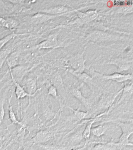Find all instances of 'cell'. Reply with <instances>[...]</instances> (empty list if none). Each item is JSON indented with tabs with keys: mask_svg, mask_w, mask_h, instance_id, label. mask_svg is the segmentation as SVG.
Masks as SVG:
<instances>
[{
	"mask_svg": "<svg viewBox=\"0 0 133 150\" xmlns=\"http://www.w3.org/2000/svg\"><path fill=\"white\" fill-rule=\"evenodd\" d=\"M70 9L65 6H58L39 11L38 12L45 13L52 15H57L58 14L66 13L69 11Z\"/></svg>",
	"mask_w": 133,
	"mask_h": 150,
	"instance_id": "30bf717a",
	"label": "cell"
},
{
	"mask_svg": "<svg viewBox=\"0 0 133 150\" xmlns=\"http://www.w3.org/2000/svg\"><path fill=\"white\" fill-rule=\"evenodd\" d=\"M119 146L117 143L109 142L107 144H96L92 150H115Z\"/></svg>",
	"mask_w": 133,
	"mask_h": 150,
	"instance_id": "ac0fdd59",
	"label": "cell"
},
{
	"mask_svg": "<svg viewBox=\"0 0 133 150\" xmlns=\"http://www.w3.org/2000/svg\"><path fill=\"white\" fill-rule=\"evenodd\" d=\"M21 35H18L15 34L14 33H12L9 34L5 37L0 39V50H2L8 42L13 40L16 36Z\"/></svg>",
	"mask_w": 133,
	"mask_h": 150,
	"instance_id": "44dd1931",
	"label": "cell"
},
{
	"mask_svg": "<svg viewBox=\"0 0 133 150\" xmlns=\"http://www.w3.org/2000/svg\"><path fill=\"white\" fill-rule=\"evenodd\" d=\"M78 87H72L71 88V94L73 97L78 100L87 109V110L90 108L91 107V102L92 97H90L89 98H86L84 97L80 90V88L82 86Z\"/></svg>",
	"mask_w": 133,
	"mask_h": 150,
	"instance_id": "7a4b0ae2",
	"label": "cell"
},
{
	"mask_svg": "<svg viewBox=\"0 0 133 150\" xmlns=\"http://www.w3.org/2000/svg\"><path fill=\"white\" fill-rule=\"evenodd\" d=\"M113 122L115 123L121 128L122 133L126 134L131 135L133 133L132 122L125 123L122 122L114 121Z\"/></svg>",
	"mask_w": 133,
	"mask_h": 150,
	"instance_id": "2e32d148",
	"label": "cell"
},
{
	"mask_svg": "<svg viewBox=\"0 0 133 150\" xmlns=\"http://www.w3.org/2000/svg\"><path fill=\"white\" fill-rule=\"evenodd\" d=\"M8 89L6 90L3 96V98H2L0 103V124H1L2 122L4 120V115H5V111L4 107V102H5L6 97L7 93L8 91Z\"/></svg>",
	"mask_w": 133,
	"mask_h": 150,
	"instance_id": "cb8c5ba5",
	"label": "cell"
},
{
	"mask_svg": "<svg viewBox=\"0 0 133 150\" xmlns=\"http://www.w3.org/2000/svg\"><path fill=\"white\" fill-rule=\"evenodd\" d=\"M70 72L77 77L78 79L80 80L81 81L87 84L93 91V86H94V84L93 81V77H91L85 73H76L73 72V71H70Z\"/></svg>",
	"mask_w": 133,
	"mask_h": 150,
	"instance_id": "8fae6325",
	"label": "cell"
},
{
	"mask_svg": "<svg viewBox=\"0 0 133 150\" xmlns=\"http://www.w3.org/2000/svg\"><path fill=\"white\" fill-rule=\"evenodd\" d=\"M7 22L8 29H16L18 26L19 22L18 20L12 17L6 18Z\"/></svg>",
	"mask_w": 133,
	"mask_h": 150,
	"instance_id": "d4e9b609",
	"label": "cell"
},
{
	"mask_svg": "<svg viewBox=\"0 0 133 150\" xmlns=\"http://www.w3.org/2000/svg\"><path fill=\"white\" fill-rule=\"evenodd\" d=\"M49 96H51L53 98L59 100L58 91H57L56 88L54 86L51 85L49 87L48 89L47 98H48Z\"/></svg>",
	"mask_w": 133,
	"mask_h": 150,
	"instance_id": "484cf974",
	"label": "cell"
},
{
	"mask_svg": "<svg viewBox=\"0 0 133 150\" xmlns=\"http://www.w3.org/2000/svg\"><path fill=\"white\" fill-rule=\"evenodd\" d=\"M55 47L52 43L46 39L40 42L38 44L34 46L35 48L38 50L41 49H50V48H54Z\"/></svg>",
	"mask_w": 133,
	"mask_h": 150,
	"instance_id": "603a6c76",
	"label": "cell"
},
{
	"mask_svg": "<svg viewBox=\"0 0 133 150\" xmlns=\"http://www.w3.org/2000/svg\"><path fill=\"white\" fill-rule=\"evenodd\" d=\"M57 15H52L45 13L38 12L32 15L30 20V22L34 25H39L54 18Z\"/></svg>",
	"mask_w": 133,
	"mask_h": 150,
	"instance_id": "52a82bcc",
	"label": "cell"
},
{
	"mask_svg": "<svg viewBox=\"0 0 133 150\" xmlns=\"http://www.w3.org/2000/svg\"><path fill=\"white\" fill-rule=\"evenodd\" d=\"M132 82L129 84H125L123 89H122V93L120 99L118 101L117 105L121 104L124 101H127L129 97L132 95L133 93V83Z\"/></svg>",
	"mask_w": 133,
	"mask_h": 150,
	"instance_id": "7c38bea8",
	"label": "cell"
},
{
	"mask_svg": "<svg viewBox=\"0 0 133 150\" xmlns=\"http://www.w3.org/2000/svg\"><path fill=\"white\" fill-rule=\"evenodd\" d=\"M11 76V81L15 86V93L17 97V107H18L20 99L25 98L26 97H34L36 94L30 95L28 93L23 86H22L18 82H17L13 76Z\"/></svg>",
	"mask_w": 133,
	"mask_h": 150,
	"instance_id": "8992f818",
	"label": "cell"
},
{
	"mask_svg": "<svg viewBox=\"0 0 133 150\" xmlns=\"http://www.w3.org/2000/svg\"><path fill=\"white\" fill-rule=\"evenodd\" d=\"M85 125H82L79 128L76 132L71 136L69 140V143L72 145H76L80 143L84 139L83 137V132L85 127Z\"/></svg>",
	"mask_w": 133,
	"mask_h": 150,
	"instance_id": "5bb4252c",
	"label": "cell"
},
{
	"mask_svg": "<svg viewBox=\"0 0 133 150\" xmlns=\"http://www.w3.org/2000/svg\"><path fill=\"white\" fill-rule=\"evenodd\" d=\"M97 118H96L93 120H91L87 123V125H86L85 126L83 132V137L84 139L85 140H87L89 139L90 137L91 129L92 125L94 122L97 121Z\"/></svg>",
	"mask_w": 133,
	"mask_h": 150,
	"instance_id": "ffe728a7",
	"label": "cell"
},
{
	"mask_svg": "<svg viewBox=\"0 0 133 150\" xmlns=\"http://www.w3.org/2000/svg\"><path fill=\"white\" fill-rule=\"evenodd\" d=\"M38 145L44 150H64L65 149L64 146H59L53 144H38Z\"/></svg>",
	"mask_w": 133,
	"mask_h": 150,
	"instance_id": "7402d4cb",
	"label": "cell"
},
{
	"mask_svg": "<svg viewBox=\"0 0 133 150\" xmlns=\"http://www.w3.org/2000/svg\"><path fill=\"white\" fill-rule=\"evenodd\" d=\"M22 50L18 49L12 52L8 56L6 62L8 67L9 69L20 65L23 60Z\"/></svg>",
	"mask_w": 133,
	"mask_h": 150,
	"instance_id": "6da1fadb",
	"label": "cell"
},
{
	"mask_svg": "<svg viewBox=\"0 0 133 150\" xmlns=\"http://www.w3.org/2000/svg\"><path fill=\"white\" fill-rule=\"evenodd\" d=\"M95 75L94 77L96 76H100L102 77L103 79L106 80H112L115 81L118 83H121L126 81L129 80L132 81V74H122L120 73L115 72L112 74L109 75H101V74L95 73Z\"/></svg>",
	"mask_w": 133,
	"mask_h": 150,
	"instance_id": "3957f363",
	"label": "cell"
},
{
	"mask_svg": "<svg viewBox=\"0 0 133 150\" xmlns=\"http://www.w3.org/2000/svg\"><path fill=\"white\" fill-rule=\"evenodd\" d=\"M80 106H79V108L75 110L69 105H65V107L70 109L73 112V113L71 115L68 117L66 119L70 120L79 122V121L81 120H82L88 118L90 115L89 112L88 111L84 112V111H80Z\"/></svg>",
	"mask_w": 133,
	"mask_h": 150,
	"instance_id": "ba28073f",
	"label": "cell"
},
{
	"mask_svg": "<svg viewBox=\"0 0 133 150\" xmlns=\"http://www.w3.org/2000/svg\"><path fill=\"white\" fill-rule=\"evenodd\" d=\"M0 25L8 29V26L6 18L0 16Z\"/></svg>",
	"mask_w": 133,
	"mask_h": 150,
	"instance_id": "83f0119b",
	"label": "cell"
},
{
	"mask_svg": "<svg viewBox=\"0 0 133 150\" xmlns=\"http://www.w3.org/2000/svg\"><path fill=\"white\" fill-rule=\"evenodd\" d=\"M53 136L52 131L49 130H42L37 132L32 138V142L38 144H45L52 139Z\"/></svg>",
	"mask_w": 133,
	"mask_h": 150,
	"instance_id": "5b68a950",
	"label": "cell"
},
{
	"mask_svg": "<svg viewBox=\"0 0 133 150\" xmlns=\"http://www.w3.org/2000/svg\"><path fill=\"white\" fill-rule=\"evenodd\" d=\"M24 150H28L27 149H24Z\"/></svg>",
	"mask_w": 133,
	"mask_h": 150,
	"instance_id": "f1b7e54d",
	"label": "cell"
},
{
	"mask_svg": "<svg viewBox=\"0 0 133 150\" xmlns=\"http://www.w3.org/2000/svg\"><path fill=\"white\" fill-rule=\"evenodd\" d=\"M13 91H12L9 100L8 113L9 118L11 120L12 124H18V125H20L23 127L25 126V124L24 123L22 122H21L19 120H18L17 119L15 114V113L13 110V106L11 105V99H12L13 96Z\"/></svg>",
	"mask_w": 133,
	"mask_h": 150,
	"instance_id": "9a60e30c",
	"label": "cell"
},
{
	"mask_svg": "<svg viewBox=\"0 0 133 150\" xmlns=\"http://www.w3.org/2000/svg\"><path fill=\"white\" fill-rule=\"evenodd\" d=\"M110 64H113L118 67L116 72L120 73L123 71L128 70L130 67V64L127 63V59H117L110 62Z\"/></svg>",
	"mask_w": 133,
	"mask_h": 150,
	"instance_id": "4fadbf2b",
	"label": "cell"
},
{
	"mask_svg": "<svg viewBox=\"0 0 133 150\" xmlns=\"http://www.w3.org/2000/svg\"><path fill=\"white\" fill-rule=\"evenodd\" d=\"M59 35V33H56L50 35L48 36L46 40L51 42L56 47L58 45V36Z\"/></svg>",
	"mask_w": 133,
	"mask_h": 150,
	"instance_id": "4316f807",
	"label": "cell"
},
{
	"mask_svg": "<svg viewBox=\"0 0 133 150\" xmlns=\"http://www.w3.org/2000/svg\"><path fill=\"white\" fill-rule=\"evenodd\" d=\"M109 127V125L107 124H100L95 127L92 128L91 133L95 137H100L106 133Z\"/></svg>",
	"mask_w": 133,
	"mask_h": 150,
	"instance_id": "e0dca14e",
	"label": "cell"
},
{
	"mask_svg": "<svg viewBox=\"0 0 133 150\" xmlns=\"http://www.w3.org/2000/svg\"><path fill=\"white\" fill-rule=\"evenodd\" d=\"M25 91L30 95L37 94L38 91L41 90V88L38 87L37 77L30 76L25 79L23 86Z\"/></svg>",
	"mask_w": 133,
	"mask_h": 150,
	"instance_id": "277c9868",
	"label": "cell"
},
{
	"mask_svg": "<svg viewBox=\"0 0 133 150\" xmlns=\"http://www.w3.org/2000/svg\"><path fill=\"white\" fill-rule=\"evenodd\" d=\"M9 70L10 76H13L17 81L22 79L29 71L28 67L20 65L9 69Z\"/></svg>",
	"mask_w": 133,
	"mask_h": 150,
	"instance_id": "9c48e42d",
	"label": "cell"
},
{
	"mask_svg": "<svg viewBox=\"0 0 133 150\" xmlns=\"http://www.w3.org/2000/svg\"><path fill=\"white\" fill-rule=\"evenodd\" d=\"M12 50L11 47H4L0 50V71L8 56L12 52Z\"/></svg>",
	"mask_w": 133,
	"mask_h": 150,
	"instance_id": "d6986e66",
	"label": "cell"
}]
</instances>
